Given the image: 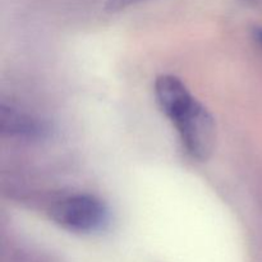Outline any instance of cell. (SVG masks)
Listing matches in <instances>:
<instances>
[{"label": "cell", "instance_id": "6da1fadb", "mask_svg": "<svg viewBox=\"0 0 262 262\" xmlns=\"http://www.w3.org/2000/svg\"><path fill=\"white\" fill-rule=\"evenodd\" d=\"M178 130L183 148L191 158L206 160L211 155L216 140V127L209 110L191 97L169 115Z\"/></svg>", "mask_w": 262, "mask_h": 262}, {"label": "cell", "instance_id": "7a4b0ae2", "mask_svg": "<svg viewBox=\"0 0 262 262\" xmlns=\"http://www.w3.org/2000/svg\"><path fill=\"white\" fill-rule=\"evenodd\" d=\"M51 217L64 229L74 233L101 230L109 220L104 202L87 193H78L59 200L51 207Z\"/></svg>", "mask_w": 262, "mask_h": 262}, {"label": "cell", "instance_id": "3957f363", "mask_svg": "<svg viewBox=\"0 0 262 262\" xmlns=\"http://www.w3.org/2000/svg\"><path fill=\"white\" fill-rule=\"evenodd\" d=\"M0 128L8 137L20 140H43L49 135L48 125L42 120L4 104L0 107Z\"/></svg>", "mask_w": 262, "mask_h": 262}, {"label": "cell", "instance_id": "277c9868", "mask_svg": "<svg viewBox=\"0 0 262 262\" xmlns=\"http://www.w3.org/2000/svg\"><path fill=\"white\" fill-rule=\"evenodd\" d=\"M147 2V0H106V9L110 12H119V10L127 9L132 5H137L140 3Z\"/></svg>", "mask_w": 262, "mask_h": 262}, {"label": "cell", "instance_id": "5b68a950", "mask_svg": "<svg viewBox=\"0 0 262 262\" xmlns=\"http://www.w3.org/2000/svg\"><path fill=\"white\" fill-rule=\"evenodd\" d=\"M253 37H255V40L257 41L258 45L262 48V27H256L253 30Z\"/></svg>", "mask_w": 262, "mask_h": 262}, {"label": "cell", "instance_id": "8992f818", "mask_svg": "<svg viewBox=\"0 0 262 262\" xmlns=\"http://www.w3.org/2000/svg\"><path fill=\"white\" fill-rule=\"evenodd\" d=\"M242 3H245V4H248V5H257L260 4L262 0H241Z\"/></svg>", "mask_w": 262, "mask_h": 262}]
</instances>
